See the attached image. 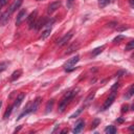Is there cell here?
<instances>
[{
	"label": "cell",
	"instance_id": "44dd1931",
	"mask_svg": "<svg viewBox=\"0 0 134 134\" xmlns=\"http://www.w3.org/2000/svg\"><path fill=\"white\" fill-rule=\"evenodd\" d=\"M53 99H50L48 103H47V105H46V113H48V112H50L51 111V109H52V106H53Z\"/></svg>",
	"mask_w": 134,
	"mask_h": 134
},
{
	"label": "cell",
	"instance_id": "484cf974",
	"mask_svg": "<svg viewBox=\"0 0 134 134\" xmlns=\"http://www.w3.org/2000/svg\"><path fill=\"white\" fill-rule=\"evenodd\" d=\"M124 39H125V37L121 36V35H119V36H117V37H115V38L113 39V42H114V43H118L119 41H121V40H124Z\"/></svg>",
	"mask_w": 134,
	"mask_h": 134
},
{
	"label": "cell",
	"instance_id": "cb8c5ba5",
	"mask_svg": "<svg viewBox=\"0 0 134 134\" xmlns=\"http://www.w3.org/2000/svg\"><path fill=\"white\" fill-rule=\"evenodd\" d=\"M133 48H134V41H130V42L128 43V45L126 46L125 50H132Z\"/></svg>",
	"mask_w": 134,
	"mask_h": 134
},
{
	"label": "cell",
	"instance_id": "e0dca14e",
	"mask_svg": "<svg viewBox=\"0 0 134 134\" xmlns=\"http://www.w3.org/2000/svg\"><path fill=\"white\" fill-rule=\"evenodd\" d=\"M116 128L114 126H108L106 129H105V133L107 134H115L116 133Z\"/></svg>",
	"mask_w": 134,
	"mask_h": 134
},
{
	"label": "cell",
	"instance_id": "83f0119b",
	"mask_svg": "<svg viewBox=\"0 0 134 134\" xmlns=\"http://www.w3.org/2000/svg\"><path fill=\"white\" fill-rule=\"evenodd\" d=\"M98 122H99V120H98V119H95V120H94V122L92 124V127H91V128H95V127L98 125Z\"/></svg>",
	"mask_w": 134,
	"mask_h": 134
},
{
	"label": "cell",
	"instance_id": "9c48e42d",
	"mask_svg": "<svg viewBox=\"0 0 134 134\" xmlns=\"http://www.w3.org/2000/svg\"><path fill=\"white\" fill-rule=\"evenodd\" d=\"M23 3V0H15L14 1V3L9 6V8H8V12L10 13V14H13L16 9H18L20 6H21V4Z\"/></svg>",
	"mask_w": 134,
	"mask_h": 134
},
{
	"label": "cell",
	"instance_id": "ffe728a7",
	"mask_svg": "<svg viewBox=\"0 0 134 134\" xmlns=\"http://www.w3.org/2000/svg\"><path fill=\"white\" fill-rule=\"evenodd\" d=\"M133 93H134V86H133V85H131V86L129 87L128 93L126 94V98H130V97L133 95Z\"/></svg>",
	"mask_w": 134,
	"mask_h": 134
},
{
	"label": "cell",
	"instance_id": "7402d4cb",
	"mask_svg": "<svg viewBox=\"0 0 134 134\" xmlns=\"http://www.w3.org/2000/svg\"><path fill=\"white\" fill-rule=\"evenodd\" d=\"M84 108H85L84 106H83L82 108H80V109H79V110H77V111H76L75 113H73V114H72V115L70 116V118H74V117H77V116H79V115H80V114L82 113V111L84 110Z\"/></svg>",
	"mask_w": 134,
	"mask_h": 134
},
{
	"label": "cell",
	"instance_id": "ac0fdd59",
	"mask_svg": "<svg viewBox=\"0 0 134 134\" xmlns=\"http://www.w3.org/2000/svg\"><path fill=\"white\" fill-rule=\"evenodd\" d=\"M13 110H14V107H13V106L8 107V108L6 109V111H5L4 115H3V118H4V119H7V118L9 117V115H10V113H12V111H13Z\"/></svg>",
	"mask_w": 134,
	"mask_h": 134
},
{
	"label": "cell",
	"instance_id": "5b68a950",
	"mask_svg": "<svg viewBox=\"0 0 134 134\" xmlns=\"http://www.w3.org/2000/svg\"><path fill=\"white\" fill-rule=\"evenodd\" d=\"M60 6H61V1H54V2H51L49 5H48V7H47V13L48 14H52V13H54L55 10H58V8H60Z\"/></svg>",
	"mask_w": 134,
	"mask_h": 134
},
{
	"label": "cell",
	"instance_id": "d4e9b609",
	"mask_svg": "<svg viewBox=\"0 0 134 134\" xmlns=\"http://www.w3.org/2000/svg\"><path fill=\"white\" fill-rule=\"evenodd\" d=\"M108 3H109V0H99V1H98V5H99L100 7H105Z\"/></svg>",
	"mask_w": 134,
	"mask_h": 134
},
{
	"label": "cell",
	"instance_id": "5bb4252c",
	"mask_svg": "<svg viewBox=\"0 0 134 134\" xmlns=\"http://www.w3.org/2000/svg\"><path fill=\"white\" fill-rule=\"evenodd\" d=\"M94 95H95V93L94 92H91L87 97H86V99H85V102H84V107H87V106H89L90 104H91V102L93 100V98H94Z\"/></svg>",
	"mask_w": 134,
	"mask_h": 134
},
{
	"label": "cell",
	"instance_id": "8fae6325",
	"mask_svg": "<svg viewBox=\"0 0 134 134\" xmlns=\"http://www.w3.org/2000/svg\"><path fill=\"white\" fill-rule=\"evenodd\" d=\"M85 127V121L84 120H79L77 124L75 125L74 129H73V133H80Z\"/></svg>",
	"mask_w": 134,
	"mask_h": 134
},
{
	"label": "cell",
	"instance_id": "4316f807",
	"mask_svg": "<svg viewBox=\"0 0 134 134\" xmlns=\"http://www.w3.org/2000/svg\"><path fill=\"white\" fill-rule=\"evenodd\" d=\"M7 2H8V0H0V9H1Z\"/></svg>",
	"mask_w": 134,
	"mask_h": 134
},
{
	"label": "cell",
	"instance_id": "2e32d148",
	"mask_svg": "<svg viewBox=\"0 0 134 134\" xmlns=\"http://www.w3.org/2000/svg\"><path fill=\"white\" fill-rule=\"evenodd\" d=\"M21 74H22V70H20V69L14 71L13 74H12V76H10V81H16L17 79H19L21 76Z\"/></svg>",
	"mask_w": 134,
	"mask_h": 134
},
{
	"label": "cell",
	"instance_id": "3957f363",
	"mask_svg": "<svg viewBox=\"0 0 134 134\" xmlns=\"http://www.w3.org/2000/svg\"><path fill=\"white\" fill-rule=\"evenodd\" d=\"M114 99H115V91H112V93L109 95V97L105 100V103H104V105H103V107H102V111H105V110L109 109V107L113 104Z\"/></svg>",
	"mask_w": 134,
	"mask_h": 134
},
{
	"label": "cell",
	"instance_id": "7c38bea8",
	"mask_svg": "<svg viewBox=\"0 0 134 134\" xmlns=\"http://www.w3.org/2000/svg\"><path fill=\"white\" fill-rule=\"evenodd\" d=\"M24 96H25V94L24 93H20L18 96H17V98H16V100H15V103H14V105H13V107H14V109L15 108H18L20 105H21V103H22V100L24 99Z\"/></svg>",
	"mask_w": 134,
	"mask_h": 134
},
{
	"label": "cell",
	"instance_id": "f546056e",
	"mask_svg": "<svg viewBox=\"0 0 134 134\" xmlns=\"http://www.w3.org/2000/svg\"><path fill=\"white\" fill-rule=\"evenodd\" d=\"M72 1H73V0H68V3H67V4H68V6H70V5H71Z\"/></svg>",
	"mask_w": 134,
	"mask_h": 134
},
{
	"label": "cell",
	"instance_id": "8992f818",
	"mask_svg": "<svg viewBox=\"0 0 134 134\" xmlns=\"http://www.w3.org/2000/svg\"><path fill=\"white\" fill-rule=\"evenodd\" d=\"M26 16H27L26 9H21V10L19 12L18 16H17V19H16V25H20V24L25 20Z\"/></svg>",
	"mask_w": 134,
	"mask_h": 134
},
{
	"label": "cell",
	"instance_id": "603a6c76",
	"mask_svg": "<svg viewBox=\"0 0 134 134\" xmlns=\"http://www.w3.org/2000/svg\"><path fill=\"white\" fill-rule=\"evenodd\" d=\"M7 66H8V63H7V62H2V63H0V72L4 71V70L7 68Z\"/></svg>",
	"mask_w": 134,
	"mask_h": 134
},
{
	"label": "cell",
	"instance_id": "277c9868",
	"mask_svg": "<svg viewBox=\"0 0 134 134\" xmlns=\"http://www.w3.org/2000/svg\"><path fill=\"white\" fill-rule=\"evenodd\" d=\"M72 36H73V34H72V31H69L68 34H66L64 37H62L59 41H58V46H64L65 44H67V42H69V40L72 38Z\"/></svg>",
	"mask_w": 134,
	"mask_h": 134
},
{
	"label": "cell",
	"instance_id": "d6986e66",
	"mask_svg": "<svg viewBox=\"0 0 134 134\" xmlns=\"http://www.w3.org/2000/svg\"><path fill=\"white\" fill-rule=\"evenodd\" d=\"M105 48V46H102V47H97V48H95L92 52H91V55L92 57H95V55H97L98 53H100L102 51H103V49Z\"/></svg>",
	"mask_w": 134,
	"mask_h": 134
},
{
	"label": "cell",
	"instance_id": "7a4b0ae2",
	"mask_svg": "<svg viewBox=\"0 0 134 134\" xmlns=\"http://www.w3.org/2000/svg\"><path fill=\"white\" fill-rule=\"evenodd\" d=\"M79 61H80V55H79V54H75L74 57L70 58V59L64 64L65 70H66V71H71L72 69H74V66H75V64H76Z\"/></svg>",
	"mask_w": 134,
	"mask_h": 134
},
{
	"label": "cell",
	"instance_id": "52a82bcc",
	"mask_svg": "<svg viewBox=\"0 0 134 134\" xmlns=\"http://www.w3.org/2000/svg\"><path fill=\"white\" fill-rule=\"evenodd\" d=\"M10 15H12V14H10L8 10H6V12H4L2 15H0V24H1V25H5V24L8 22Z\"/></svg>",
	"mask_w": 134,
	"mask_h": 134
},
{
	"label": "cell",
	"instance_id": "4dcf8cb0",
	"mask_svg": "<svg viewBox=\"0 0 134 134\" xmlns=\"http://www.w3.org/2000/svg\"><path fill=\"white\" fill-rule=\"evenodd\" d=\"M130 4H131V7L134 6V5H133V0H130Z\"/></svg>",
	"mask_w": 134,
	"mask_h": 134
},
{
	"label": "cell",
	"instance_id": "d6a6232c",
	"mask_svg": "<svg viewBox=\"0 0 134 134\" xmlns=\"http://www.w3.org/2000/svg\"><path fill=\"white\" fill-rule=\"evenodd\" d=\"M36 1H42V0H36Z\"/></svg>",
	"mask_w": 134,
	"mask_h": 134
},
{
	"label": "cell",
	"instance_id": "9a60e30c",
	"mask_svg": "<svg viewBox=\"0 0 134 134\" xmlns=\"http://www.w3.org/2000/svg\"><path fill=\"white\" fill-rule=\"evenodd\" d=\"M50 32H51V26H47V28H46L44 31H42V35L40 36V39L45 40V39L50 35Z\"/></svg>",
	"mask_w": 134,
	"mask_h": 134
},
{
	"label": "cell",
	"instance_id": "ba28073f",
	"mask_svg": "<svg viewBox=\"0 0 134 134\" xmlns=\"http://www.w3.org/2000/svg\"><path fill=\"white\" fill-rule=\"evenodd\" d=\"M27 21L29 23V28H34L35 26V23L37 21V10H35L34 13L30 14V16L27 18Z\"/></svg>",
	"mask_w": 134,
	"mask_h": 134
},
{
	"label": "cell",
	"instance_id": "4fadbf2b",
	"mask_svg": "<svg viewBox=\"0 0 134 134\" xmlns=\"http://www.w3.org/2000/svg\"><path fill=\"white\" fill-rule=\"evenodd\" d=\"M79 47H80V44H79L77 42H76V43H73L72 45H70V46L67 48V50L65 51V54H70V53L74 52Z\"/></svg>",
	"mask_w": 134,
	"mask_h": 134
},
{
	"label": "cell",
	"instance_id": "f1b7e54d",
	"mask_svg": "<svg viewBox=\"0 0 134 134\" xmlns=\"http://www.w3.org/2000/svg\"><path fill=\"white\" fill-rule=\"evenodd\" d=\"M128 109H129V106H128V105H126V106H124V107H122L121 112H127V111H128Z\"/></svg>",
	"mask_w": 134,
	"mask_h": 134
},
{
	"label": "cell",
	"instance_id": "30bf717a",
	"mask_svg": "<svg viewBox=\"0 0 134 134\" xmlns=\"http://www.w3.org/2000/svg\"><path fill=\"white\" fill-rule=\"evenodd\" d=\"M41 97L39 96V97H37L35 100H34V103L31 104V106H30V112H36L37 110H38V108H39V106H40V104H41Z\"/></svg>",
	"mask_w": 134,
	"mask_h": 134
},
{
	"label": "cell",
	"instance_id": "6da1fadb",
	"mask_svg": "<svg viewBox=\"0 0 134 134\" xmlns=\"http://www.w3.org/2000/svg\"><path fill=\"white\" fill-rule=\"evenodd\" d=\"M76 94V91L75 90H72V91H68L67 93H65V95L62 97L60 104H59V111L60 112H63L65 110V108L67 107V105L71 102V99L74 97V95Z\"/></svg>",
	"mask_w": 134,
	"mask_h": 134
},
{
	"label": "cell",
	"instance_id": "1f68e13d",
	"mask_svg": "<svg viewBox=\"0 0 134 134\" xmlns=\"http://www.w3.org/2000/svg\"><path fill=\"white\" fill-rule=\"evenodd\" d=\"M1 106H2V102L0 100V108H1Z\"/></svg>",
	"mask_w": 134,
	"mask_h": 134
}]
</instances>
